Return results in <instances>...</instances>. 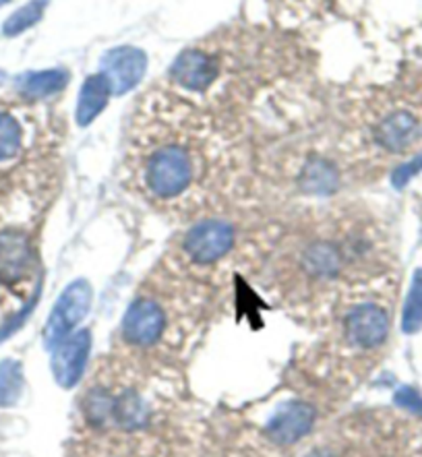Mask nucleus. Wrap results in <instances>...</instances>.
<instances>
[{"instance_id":"nucleus-1","label":"nucleus","mask_w":422,"mask_h":457,"mask_svg":"<svg viewBox=\"0 0 422 457\" xmlns=\"http://www.w3.org/2000/svg\"><path fill=\"white\" fill-rule=\"evenodd\" d=\"M127 170L147 204L186 212L205 204L224 164L210 116L177 91H149L127 133Z\"/></svg>"},{"instance_id":"nucleus-2","label":"nucleus","mask_w":422,"mask_h":457,"mask_svg":"<svg viewBox=\"0 0 422 457\" xmlns=\"http://www.w3.org/2000/svg\"><path fill=\"white\" fill-rule=\"evenodd\" d=\"M236 246V230L228 221L218 218L199 220L188 228L180 243L188 263L194 267H211L228 257Z\"/></svg>"},{"instance_id":"nucleus-3","label":"nucleus","mask_w":422,"mask_h":457,"mask_svg":"<svg viewBox=\"0 0 422 457\" xmlns=\"http://www.w3.org/2000/svg\"><path fill=\"white\" fill-rule=\"evenodd\" d=\"M389 312L373 298H356L342 315L343 342L350 348L368 352L385 344L389 336Z\"/></svg>"},{"instance_id":"nucleus-4","label":"nucleus","mask_w":422,"mask_h":457,"mask_svg":"<svg viewBox=\"0 0 422 457\" xmlns=\"http://www.w3.org/2000/svg\"><path fill=\"white\" fill-rule=\"evenodd\" d=\"M224 71L222 56L205 46L185 48L170 67V81L180 96H205L219 81Z\"/></svg>"},{"instance_id":"nucleus-5","label":"nucleus","mask_w":422,"mask_h":457,"mask_svg":"<svg viewBox=\"0 0 422 457\" xmlns=\"http://www.w3.org/2000/svg\"><path fill=\"white\" fill-rule=\"evenodd\" d=\"M168 328V311L153 294H141L127 309L122 319V337L135 348L158 345Z\"/></svg>"},{"instance_id":"nucleus-6","label":"nucleus","mask_w":422,"mask_h":457,"mask_svg":"<svg viewBox=\"0 0 422 457\" xmlns=\"http://www.w3.org/2000/svg\"><path fill=\"white\" fill-rule=\"evenodd\" d=\"M376 147L383 152L401 155L417 147L422 139V119L406 106L389 108L379 114L371 127Z\"/></svg>"},{"instance_id":"nucleus-7","label":"nucleus","mask_w":422,"mask_h":457,"mask_svg":"<svg viewBox=\"0 0 422 457\" xmlns=\"http://www.w3.org/2000/svg\"><path fill=\"white\" fill-rule=\"evenodd\" d=\"M89 306H92V288H89L86 279H77V282L67 286V290L56 300L46 329H44L46 348L54 350L70 333H75L77 325L87 317Z\"/></svg>"},{"instance_id":"nucleus-8","label":"nucleus","mask_w":422,"mask_h":457,"mask_svg":"<svg viewBox=\"0 0 422 457\" xmlns=\"http://www.w3.org/2000/svg\"><path fill=\"white\" fill-rule=\"evenodd\" d=\"M36 249L31 237L19 228L0 230V284L17 286L34 276Z\"/></svg>"},{"instance_id":"nucleus-9","label":"nucleus","mask_w":422,"mask_h":457,"mask_svg":"<svg viewBox=\"0 0 422 457\" xmlns=\"http://www.w3.org/2000/svg\"><path fill=\"white\" fill-rule=\"evenodd\" d=\"M89 352H92L89 329L70 333L64 342L56 345L54 354H52V373L61 387L70 389L79 383L83 370L87 367Z\"/></svg>"},{"instance_id":"nucleus-10","label":"nucleus","mask_w":422,"mask_h":457,"mask_svg":"<svg viewBox=\"0 0 422 457\" xmlns=\"http://www.w3.org/2000/svg\"><path fill=\"white\" fill-rule=\"evenodd\" d=\"M147 71L145 52L133 46H122L106 52L102 58V73L108 77L114 96H125L127 91L137 87Z\"/></svg>"},{"instance_id":"nucleus-11","label":"nucleus","mask_w":422,"mask_h":457,"mask_svg":"<svg viewBox=\"0 0 422 457\" xmlns=\"http://www.w3.org/2000/svg\"><path fill=\"white\" fill-rule=\"evenodd\" d=\"M296 182L304 193L315 195V197H329L340 191L342 170L337 162L326 155H310L301 164Z\"/></svg>"},{"instance_id":"nucleus-12","label":"nucleus","mask_w":422,"mask_h":457,"mask_svg":"<svg viewBox=\"0 0 422 457\" xmlns=\"http://www.w3.org/2000/svg\"><path fill=\"white\" fill-rule=\"evenodd\" d=\"M315 422V410L304 402H292L271 418L268 435L280 445H292L309 433Z\"/></svg>"},{"instance_id":"nucleus-13","label":"nucleus","mask_w":422,"mask_h":457,"mask_svg":"<svg viewBox=\"0 0 422 457\" xmlns=\"http://www.w3.org/2000/svg\"><path fill=\"white\" fill-rule=\"evenodd\" d=\"M114 96L112 85H110L108 77L102 73L89 75L83 87L79 91V100H77V110H75V119L79 127H87L100 116L103 108L108 106L110 97Z\"/></svg>"},{"instance_id":"nucleus-14","label":"nucleus","mask_w":422,"mask_h":457,"mask_svg":"<svg viewBox=\"0 0 422 457\" xmlns=\"http://www.w3.org/2000/svg\"><path fill=\"white\" fill-rule=\"evenodd\" d=\"M149 420L147 403L143 400L137 389H122L119 395H114L112 406V424L125 430L145 428Z\"/></svg>"},{"instance_id":"nucleus-15","label":"nucleus","mask_w":422,"mask_h":457,"mask_svg":"<svg viewBox=\"0 0 422 457\" xmlns=\"http://www.w3.org/2000/svg\"><path fill=\"white\" fill-rule=\"evenodd\" d=\"M67 79L69 75L61 69L40 71V73H28L19 77L17 89L28 100H44V97H50L58 94V91H62L64 85H67Z\"/></svg>"},{"instance_id":"nucleus-16","label":"nucleus","mask_w":422,"mask_h":457,"mask_svg":"<svg viewBox=\"0 0 422 457\" xmlns=\"http://www.w3.org/2000/svg\"><path fill=\"white\" fill-rule=\"evenodd\" d=\"M112 406H114V394L103 385L89 389L86 397H83V414L97 428L108 427L112 424Z\"/></svg>"},{"instance_id":"nucleus-17","label":"nucleus","mask_w":422,"mask_h":457,"mask_svg":"<svg viewBox=\"0 0 422 457\" xmlns=\"http://www.w3.org/2000/svg\"><path fill=\"white\" fill-rule=\"evenodd\" d=\"M25 133L21 122L11 112H0V164L17 160L23 152Z\"/></svg>"},{"instance_id":"nucleus-18","label":"nucleus","mask_w":422,"mask_h":457,"mask_svg":"<svg viewBox=\"0 0 422 457\" xmlns=\"http://www.w3.org/2000/svg\"><path fill=\"white\" fill-rule=\"evenodd\" d=\"M23 367L17 361L0 362V408H11L23 394Z\"/></svg>"},{"instance_id":"nucleus-19","label":"nucleus","mask_w":422,"mask_h":457,"mask_svg":"<svg viewBox=\"0 0 422 457\" xmlns=\"http://www.w3.org/2000/svg\"><path fill=\"white\" fill-rule=\"evenodd\" d=\"M44 11H46V0H31V3L21 6V9L15 11L9 19H6L3 25L4 36L12 37L23 34L25 29L34 28V25L42 19Z\"/></svg>"},{"instance_id":"nucleus-20","label":"nucleus","mask_w":422,"mask_h":457,"mask_svg":"<svg viewBox=\"0 0 422 457\" xmlns=\"http://www.w3.org/2000/svg\"><path fill=\"white\" fill-rule=\"evenodd\" d=\"M401 328L406 333H417L422 329V270L414 273L410 292H408Z\"/></svg>"},{"instance_id":"nucleus-21","label":"nucleus","mask_w":422,"mask_h":457,"mask_svg":"<svg viewBox=\"0 0 422 457\" xmlns=\"http://www.w3.org/2000/svg\"><path fill=\"white\" fill-rule=\"evenodd\" d=\"M420 170H422V154L417 155V158H414V160L406 162V164H401V166H398V168L393 170V176H392L393 187L401 188L404 185H408V180H410L412 176H417Z\"/></svg>"},{"instance_id":"nucleus-22","label":"nucleus","mask_w":422,"mask_h":457,"mask_svg":"<svg viewBox=\"0 0 422 457\" xmlns=\"http://www.w3.org/2000/svg\"><path fill=\"white\" fill-rule=\"evenodd\" d=\"M395 403H398L400 408L408 410V412L422 414V397L417 389L401 387L398 394H395Z\"/></svg>"},{"instance_id":"nucleus-23","label":"nucleus","mask_w":422,"mask_h":457,"mask_svg":"<svg viewBox=\"0 0 422 457\" xmlns=\"http://www.w3.org/2000/svg\"><path fill=\"white\" fill-rule=\"evenodd\" d=\"M274 3L280 6V9H290V11H298V9H304V6H310V9H315V6H319L323 0H274Z\"/></svg>"},{"instance_id":"nucleus-24","label":"nucleus","mask_w":422,"mask_h":457,"mask_svg":"<svg viewBox=\"0 0 422 457\" xmlns=\"http://www.w3.org/2000/svg\"><path fill=\"white\" fill-rule=\"evenodd\" d=\"M4 81V73H3V71H0V83H3Z\"/></svg>"},{"instance_id":"nucleus-25","label":"nucleus","mask_w":422,"mask_h":457,"mask_svg":"<svg viewBox=\"0 0 422 457\" xmlns=\"http://www.w3.org/2000/svg\"><path fill=\"white\" fill-rule=\"evenodd\" d=\"M4 3H9V0H0V4H4Z\"/></svg>"}]
</instances>
